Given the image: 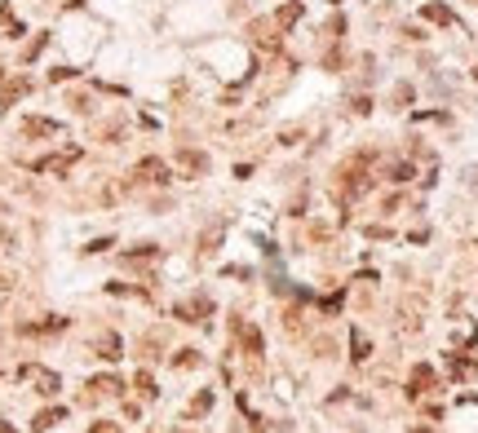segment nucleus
<instances>
[{"mask_svg": "<svg viewBox=\"0 0 478 433\" xmlns=\"http://www.w3.org/2000/svg\"><path fill=\"white\" fill-rule=\"evenodd\" d=\"M0 433H13V425H5V420H0Z\"/></svg>", "mask_w": 478, "mask_h": 433, "instance_id": "nucleus-21", "label": "nucleus"}, {"mask_svg": "<svg viewBox=\"0 0 478 433\" xmlns=\"http://www.w3.org/2000/svg\"><path fill=\"white\" fill-rule=\"evenodd\" d=\"M89 389H93V394H102V398H120L124 385H120L115 376H93V380H89Z\"/></svg>", "mask_w": 478, "mask_h": 433, "instance_id": "nucleus-9", "label": "nucleus"}, {"mask_svg": "<svg viewBox=\"0 0 478 433\" xmlns=\"http://www.w3.org/2000/svg\"><path fill=\"white\" fill-rule=\"evenodd\" d=\"M0 27H5V31H9V36H23V23H18V18H13V9L5 5V0H0Z\"/></svg>", "mask_w": 478, "mask_h": 433, "instance_id": "nucleus-12", "label": "nucleus"}, {"mask_svg": "<svg viewBox=\"0 0 478 433\" xmlns=\"http://www.w3.org/2000/svg\"><path fill=\"white\" fill-rule=\"evenodd\" d=\"M67 327V319H44V323H18L23 336H49V331H62Z\"/></svg>", "mask_w": 478, "mask_h": 433, "instance_id": "nucleus-7", "label": "nucleus"}, {"mask_svg": "<svg viewBox=\"0 0 478 433\" xmlns=\"http://www.w3.org/2000/svg\"><path fill=\"white\" fill-rule=\"evenodd\" d=\"M0 80H5V71H0Z\"/></svg>", "mask_w": 478, "mask_h": 433, "instance_id": "nucleus-22", "label": "nucleus"}, {"mask_svg": "<svg viewBox=\"0 0 478 433\" xmlns=\"http://www.w3.org/2000/svg\"><path fill=\"white\" fill-rule=\"evenodd\" d=\"M62 420H67V407H44L40 415H36V420H31V429H54V425H62Z\"/></svg>", "mask_w": 478, "mask_h": 433, "instance_id": "nucleus-8", "label": "nucleus"}, {"mask_svg": "<svg viewBox=\"0 0 478 433\" xmlns=\"http://www.w3.org/2000/svg\"><path fill=\"white\" fill-rule=\"evenodd\" d=\"M138 389H142L146 398H155V394H160V389H155V380H151V376H146V372H138Z\"/></svg>", "mask_w": 478, "mask_h": 433, "instance_id": "nucleus-17", "label": "nucleus"}, {"mask_svg": "<svg viewBox=\"0 0 478 433\" xmlns=\"http://www.w3.org/2000/svg\"><path fill=\"white\" fill-rule=\"evenodd\" d=\"M133 173H138L142 181H169V164H164V159H142Z\"/></svg>", "mask_w": 478, "mask_h": 433, "instance_id": "nucleus-5", "label": "nucleus"}, {"mask_svg": "<svg viewBox=\"0 0 478 433\" xmlns=\"http://www.w3.org/2000/svg\"><path fill=\"white\" fill-rule=\"evenodd\" d=\"M208 407H213V394H200V398L191 403V411H208Z\"/></svg>", "mask_w": 478, "mask_h": 433, "instance_id": "nucleus-19", "label": "nucleus"}, {"mask_svg": "<svg viewBox=\"0 0 478 433\" xmlns=\"http://www.w3.org/2000/svg\"><path fill=\"white\" fill-rule=\"evenodd\" d=\"M97 349H102L107 362H115L120 358V336H115V331H102V336H97Z\"/></svg>", "mask_w": 478, "mask_h": 433, "instance_id": "nucleus-11", "label": "nucleus"}, {"mask_svg": "<svg viewBox=\"0 0 478 433\" xmlns=\"http://www.w3.org/2000/svg\"><path fill=\"white\" fill-rule=\"evenodd\" d=\"M430 385H434V372H430V367H417V372H412V389H407V394H412V398H421Z\"/></svg>", "mask_w": 478, "mask_h": 433, "instance_id": "nucleus-10", "label": "nucleus"}, {"mask_svg": "<svg viewBox=\"0 0 478 433\" xmlns=\"http://www.w3.org/2000/svg\"><path fill=\"white\" fill-rule=\"evenodd\" d=\"M27 89H31V85H27L23 75H18V80H5V89H0V111H9V106H13V102H18V97L27 93Z\"/></svg>", "mask_w": 478, "mask_h": 433, "instance_id": "nucleus-6", "label": "nucleus"}, {"mask_svg": "<svg viewBox=\"0 0 478 433\" xmlns=\"http://www.w3.org/2000/svg\"><path fill=\"white\" fill-rule=\"evenodd\" d=\"M350 349H354V362H368V354H372V345H368L364 331H354V336H350Z\"/></svg>", "mask_w": 478, "mask_h": 433, "instance_id": "nucleus-13", "label": "nucleus"}, {"mask_svg": "<svg viewBox=\"0 0 478 433\" xmlns=\"http://www.w3.org/2000/svg\"><path fill=\"white\" fill-rule=\"evenodd\" d=\"M62 124L58 120H44V115H27L23 120V138H58Z\"/></svg>", "mask_w": 478, "mask_h": 433, "instance_id": "nucleus-3", "label": "nucleus"}, {"mask_svg": "<svg viewBox=\"0 0 478 433\" xmlns=\"http://www.w3.org/2000/svg\"><path fill=\"white\" fill-rule=\"evenodd\" d=\"M89 433H120V429H115V425H111V420H97V425H93V429H89Z\"/></svg>", "mask_w": 478, "mask_h": 433, "instance_id": "nucleus-20", "label": "nucleus"}, {"mask_svg": "<svg viewBox=\"0 0 478 433\" xmlns=\"http://www.w3.org/2000/svg\"><path fill=\"white\" fill-rule=\"evenodd\" d=\"M297 18H301V5H297V0H292V5H284V9H279V27H292Z\"/></svg>", "mask_w": 478, "mask_h": 433, "instance_id": "nucleus-14", "label": "nucleus"}, {"mask_svg": "<svg viewBox=\"0 0 478 433\" xmlns=\"http://www.w3.org/2000/svg\"><path fill=\"white\" fill-rule=\"evenodd\" d=\"M18 380H23V385H31V389H36V394H58L62 389V380H58V372H49V367H40V362H23V367H18Z\"/></svg>", "mask_w": 478, "mask_h": 433, "instance_id": "nucleus-1", "label": "nucleus"}, {"mask_svg": "<svg viewBox=\"0 0 478 433\" xmlns=\"http://www.w3.org/2000/svg\"><path fill=\"white\" fill-rule=\"evenodd\" d=\"M182 164H186L191 173H200V169H208V159H204V155H195V151H186V155H182Z\"/></svg>", "mask_w": 478, "mask_h": 433, "instance_id": "nucleus-15", "label": "nucleus"}, {"mask_svg": "<svg viewBox=\"0 0 478 433\" xmlns=\"http://www.w3.org/2000/svg\"><path fill=\"white\" fill-rule=\"evenodd\" d=\"M390 177H394V181H407V177H412V164H394Z\"/></svg>", "mask_w": 478, "mask_h": 433, "instance_id": "nucleus-18", "label": "nucleus"}, {"mask_svg": "<svg viewBox=\"0 0 478 433\" xmlns=\"http://www.w3.org/2000/svg\"><path fill=\"white\" fill-rule=\"evenodd\" d=\"M204 314H213L208 296H195L191 305H177V319H186V323H204Z\"/></svg>", "mask_w": 478, "mask_h": 433, "instance_id": "nucleus-4", "label": "nucleus"}, {"mask_svg": "<svg viewBox=\"0 0 478 433\" xmlns=\"http://www.w3.org/2000/svg\"><path fill=\"white\" fill-rule=\"evenodd\" d=\"M76 159H80V146H67L62 155H44V159H36V164H31V169H36V173H67Z\"/></svg>", "mask_w": 478, "mask_h": 433, "instance_id": "nucleus-2", "label": "nucleus"}, {"mask_svg": "<svg viewBox=\"0 0 478 433\" xmlns=\"http://www.w3.org/2000/svg\"><path fill=\"white\" fill-rule=\"evenodd\" d=\"M425 18H430V23H452V13L443 5H430V9H425Z\"/></svg>", "mask_w": 478, "mask_h": 433, "instance_id": "nucleus-16", "label": "nucleus"}]
</instances>
